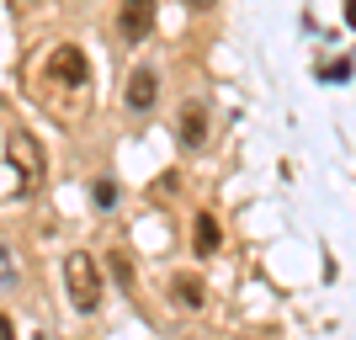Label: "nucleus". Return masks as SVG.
Wrapping results in <instances>:
<instances>
[{"label": "nucleus", "mask_w": 356, "mask_h": 340, "mask_svg": "<svg viewBox=\"0 0 356 340\" xmlns=\"http://www.w3.org/2000/svg\"><path fill=\"white\" fill-rule=\"evenodd\" d=\"M122 102H128V112H138V118H144L149 106L160 102V74H154V70H134V74H128Z\"/></svg>", "instance_id": "5"}, {"label": "nucleus", "mask_w": 356, "mask_h": 340, "mask_svg": "<svg viewBox=\"0 0 356 340\" xmlns=\"http://www.w3.org/2000/svg\"><path fill=\"white\" fill-rule=\"evenodd\" d=\"M64 293H70V303L80 314H96V303H102V266H96V255L90 250H70L64 255Z\"/></svg>", "instance_id": "1"}, {"label": "nucleus", "mask_w": 356, "mask_h": 340, "mask_svg": "<svg viewBox=\"0 0 356 340\" xmlns=\"http://www.w3.org/2000/svg\"><path fill=\"white\" fill-rule=\"evenodd\" d=\"M90 197H96V207H112V202H118V186H112V181H96Z\"/></svg>", "instance_id": "9"}, {"label": "nucleus", "mask_w": 356, "mask_h": 340, "mask_svg": "<svg viewBox=\"0 0 356 340\" xmlns=\"http://www.w3.org/2000/svg\"><path fill=\"white\" fill-rule=\"evenodd\" d=\"M218 245H223L218 218H213V213H197V255H218Z\"/></svg>", "instance_id": "8"}, {"label": "nucleus", "mask_w": 356, "mask_h": 340, "mask_svg": "<svg viewBox=\"0 0 356 340\" xmlns=\"http://www.w3.org/2000/svg\"><path fill=\"white\" fill-rule=\"evenodd\" d=\"M6 154H11L16 176H22V192H38L43 176H48V160H43V149H38V138H32L27 128H16V133L6 138Z\"/></svg>", "instance_id": "2"}, {"label": "nucleus", "mask_w": 356, "mask_h": 340, "mask_svg": "<svg viewBox=\"0 0 356 340\" xmlns=\"http://www.w3.org/2000/svg\"><path fill=\"white\" fill-rule=\"evenodd\" d=\"M170 303H176V309H202V303H208V282L192 277V271H176V277H170Z\"/></svg>", "instance_id": "7"}, {"label": "nucleus", "mask_w": 356, "mask_h": 340, "mask_svg": "<svg viewBox=\"0 0 356 340\" xmlns=\"http://www.w3.org/2000/svg\"><path fill=\"white\" fill-rule=\"evenodd\" d=\"M48 74L64 80V86H86V80H90V64H86V54H80L74 43H64V48L48 54Z\"/></svg>", "instance_id": "4"}, {"label": "nucleus", "mask_w": 356, "mask_h": 340, "mask_svg": "<svg viewBox=\"0 0 356 340\" xmlns=\"http://www.w3.org/2000/svg\"><path fill=\"white\" fill-rule=\"evenodd\" d=\"M186 6H192V11H213V6H218V0H186Z\"/></svg>", "instance_id": "10"}, {"label": "nucleus", "mask_w": 356, "mask_h": 340, "mask_svg": "<svg viewBox=\"0 0 356 340\" xmlns=\"http://www.w3.org/2000/svg\"><path fill=\"white\" fill-rule=\"evenodd\" d=\"M118 27H122V38H128V43H144L149 27H154V0H122Z\"/></svg>", "instance_id": "6"}, {"label": "nucleus", "mask_w": 356, "mask_h": 340, "mask_svg": "<svg viewBox=\"0 0 356 340\" xmlns=\"http://www.w3.org/2000/svg\"><path fill=\"white\" fill-rule=\"evenodd\" d=\"M176 138H181V149H202L208 144V106L202 102H181V112H176Z\"/></svg>", "instance_id": "3"}]
</instances>
